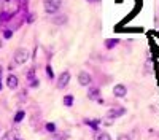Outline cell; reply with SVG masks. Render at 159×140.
<instances>
[{"label":"cell","mask_w":159,"mask_h":140,"mask_svg":"<svg viewBox=\"0 0 159 140\" xmlns=\"http://www.w3.org/2000/svg\"><path fill=\"white\" fill-rule=\"evenodd\" d=\"M27 61H29V51H27V50L19 48L14 53V62L16 64H26Z\"/></svg>","instance_id":"cell-1"},{"label":"cell","mask_w":159,"mask_h":140,"mask_svg":"<svg viewBox=\"0 0 159 140\" xmlns=\"http://www.w3.org/2000/svg\"><path fill=\"white\" fill-rule=\"evenodd\" d=\"M69 81H70V72H62L61 75H59V78H58V88L59 89H64L65 86L69 85Z\"/></svg>","instance_id":"cell-2"},{"label":"cell","mask_w":159,"mask_h":140,"mask_svg":"<svg viewBox=\"0 0 159 140\" xmlns=\"http://www.w3.org/2000/svg\"><path fill=\"white\" fill-rule=\"evenodd\" d=\"M124 113H126V108H123V107L111 108V110L107 111V118H110V119H116V118H119V116H123Z\"/></svg>","instance_id":"cell-3"},{"label":"cell","mask_w":159,"mask_h":140,"mask_svg":"<svg viewBox=\"0 0 159 140\" xmlns=\"http://www.w3.org/2000/svg\"><path fill=\"white\" fill-rule=\"evenodd\" d=\"M91 81H92V78H91V75H89L88 72H80V75H78V83H80L81 86H89Z\"/></svg>","instance_id":"cell-4"},{"label":"cell","mask_w":159,"mask_h":140,"mask_svg":"<svg viewBox=\"0 0 159 140\" xmlns=\"http://www.w3.org/2000/svg\"><path fill=\"white\" fill-rule=\"evenodd\" d=\"M45 11L46 13H50V14H54V13H58V10H59V6L56 5L54 2H51V0H45Z\"/></svg>","instance_id":"cell-5"},{"label":"cell","mask_w":159,"mask_h":140,"mask_svg":"<svg viewBox=\"0 0 159 140\" xmlns=\"http://www.w3.org/2000/svg\"><path fill=\"white\" fill-rule=\"evenodd\" d=\"M6 85H8V88H10V89H16L18 86H19V80H18L16 75L10 73V75H8V78H6Z\"/></svg>","instance_id":"cell-6"},{"label":"cell","mask_w":159,"mask_h":140,"mask_svg":"<svg viewBox=\"0 0 159 140\" xmlns=\"http://www.w3.org/2000/svg\"><path fill=\"white\" fill-rule=\"evenodd\" d=\"M113 94H115V97H124L127 94V88L124 85H116L113 88Z\"/></svg>","instance_id":"cell-7"},{"label":"cell","mask_w":159,"mask_h":140,"mask_svg":"<svg viewBox=\"0 0 159 140\" xmlns=\"http://www.w3.org/2000/svg\"><path fill=\"white\" fill-rule=\"evenodd\" d=\"M94 140H111V137H110V134H107V132H104V130H99V132H96L94 134Z\"/></svg>","instance_id":"cell-8"},{"label":"cell","mask_w":159,"mask_h":140,"mask_svg":"<svg viewBox=\"0 0 159 140\" xmlns=\"http://www.w3.org/2000/svg\"><path fill=\"white\" fill-rule=\"evenodd\" d=\"M88 96H89V99H92V100H97V99H99V89H97V88H91L89 92H88Z\"/></svg>","instance_id":"cell-9"},{"label":"cell","mask_w":159,"mask_h":140,"mask_svg":"<svg viewBox=\"0 0 159 140\" xmlns=\"http://www.w3.org/2000/svg\"><path fill=\"white\" fill-rule=\"evenodd\" d=\"M14 138H16V132H14V130H13V132L10 130V132H6L0 140H14Z\"/></svg>","instance_id":"cell-10"},{"label":"cell","mask_w":159,"mask_h":140,"mask_svg":"<svg viewBox=\"0 0 159 140\" xmlns=\"http://www.w3.org/2000/svg\"><path fill=\"white\" fill-rule=\"evenodd\" d=\"M72 104H73V97H72V96H65V97H64V105L72 107Z\"/></svg>","instance_id":"cell-11"},{"label":"cell","mask_w":159,"mask_h":140,"mask_svg":"<svg viewBox=\"0 0 159 140\" xmlns=\"http://www.w3.org/2000/svg\"><path fill=\"white\" fill-rule=\"evenodd\" d=\"M24 118V111H18L14 116V123H21V119Z\"/></svg>","instance_id":"cell-12"},{"label":"cell","mask_w":159,"mask_h":140,"mask_svg":"<svg viewBox=\"0 0 159 140\" xmlns=\"http://www.w3.org/2000/svg\"><path fill=\"white\" fill-rule=\"evenodd\" d=\"M145 69H146V73H151V69H153V62L151 61H146V65H145Z\"/></svg>","instance_id":"cell-13"},{"label":"cell","mask_w":159,"mask_h":140,"mask_svg":"<svg viewBox=\"0 0 159 140\" xmlns=\"http://www.w3.org/2000/svg\"><path fill=\"white\" fill-rule=\"evenodd\" d=\"M46 73H48V77H50V78H53V77H54V72H53V69H51V65H48V67H46Z\"/></svg>","instance_id":"cell-14"},{"label":"cell","mask_w":159,"mask_h":140,"mask_svg":"<svg viewBox=\"0 0 159 140\" xmlns=\"http://www.w3.org/2000/svg\"><path fill=\"white\" fill-rule=\"evenodd\" d=\"M118 140H130V137L127 134H119L118 135Z\"/></svg>","instance_id":"cell-15"},{"label":"cell","mask_w":159,"mask_h":140,"mask_svg":"<svg viewBox=\"0 0 159 140\" xmlns=\"http://www.w3.org/2000/svg\"><path fill=\"white\" fill-rule=\"evenodd\" d=\"M56 22H58V24H61V22H67V16H59Z\"/></svg>","instance_id":"cell-16"},{"label":"cell","mask_w":159,"mask_h":140,"mask_svg":"<svg viewBox=\"0 0 159 140\" xmlns=\"http://www.w3.org/2000/svg\"><path fill=\"white\" fill-rule=\"evenodd\" d=\"M116 43H118L116 40H115V42H113V40H108V42H107V46H108V48H113V46H115Z\"/></svg>","instance_id":"cell-17"},{"label":"cell","mask_w":159,"mask_h":140,"mask_svg":"<svg viewBox=\"0 0 159 140\" xmlns=\"http://www.w3.org/2000/svg\"><path fill=\"white\" fill-rule=\"evenodd\" d=\"M38 83H40L38 80H32V81H30V86H32V88H35V86H38Z\"/></svg>","instance_id":"cell-18"},{"label":"cell","mask_w":159,"mask_h":140,"mask_svg":"<svg viewBox=\"0 0 159 140\" xmlns=\"http://www.w3.org/2000/svg\"><path fill=\"white\" fill-rule=\"evenodd\" d=\"M46 129H48L50 132H53V130H54L56 127H54V124H46Z\"/></svg>","instance_id":"cell-19"},{"label":"cell","mask_w":159,"mask_h":140,"mask_svg":"<svg viewBox=\"0 0 159 140\" xmlns=\"http://www.w3.org/2000/svg\"><path fill=\"white\" fill-rule=\"evenodd\" d=\"M3 35H5V38H10V37H11L13 34H11V30H5V34H3Z\"/></svg>","instance_id":"cell-20"},{"label":"cell","mask_w":159,"mask_h":140,"mask_svg":"<svg viewBox=\"0 0 159 140\" xmlns=\"http://www.w3.org/2000/svg\"><path fill=\"white\" fill-rule=\"evenodd\" d=\"M51 2H54L58 6H61V3H62V0H51Z\"/></svg>","instance_id":"cell-21"},{"label":"cell","mask_w":159,"mask_h":140,"mask_svg":"<svg viewBox=\"0 0 159 140\" xmlns=\"http://www.w3.org/2000/svg\"><path fill=\"white\" fill-rule=\"evenodd\" d=\"M27 77H29V78H32V77H34V70H30L29 73H27Z\"/></svg>","instance_id":"cell-22"},{"label":"cell","mask_w":159,"mask_h":140,"mask_svg":"<svg viewBox=\"0 0 159 140\" xmlns=\"http://www.w3.org/2000/svg\"><path fill=\"white\" fill-rule=\"evenodd\" d=\"M2 72H3V69H2V67H0V77H2Z\"/></svg>","instance_id":"cell-23"},{"label":"cell","mask_w":159,"mask_h":140,"mask_svg":"<svg viewBox=\"0 0 159 140\" xmlns=\"http://www.w3.org/2000/svg\"><path fill=\"white\" fill-rule=\"evenodd\" d=\"M0 89H2V81H0Z\"/></svg>","instance_id":"cell-24"},{"label":"cell","mask_w":159,"mask_h":140,"mask_svg":"<svg viewBox=\"0 0 159 140\" xmlns=\"http://www.w3.org/2000/svg\"><path fill=\"white\" fill-rule=\"evenodd\" d=\"M14 140H22V138H18V137H16V138H14Z\"/></svg>","instance_id":"cell-25"},{"label":"cell","mask_w":159,"mask_h":140,"mask_svg":"<svg viewBox=\"0 0 159 140\" xmlns=\"http://www.w3.org/2000/svg\"><path fill=\"white\" fill-rule=\"evenodd\" d=\"M0 48H2V42H0Z\"/></svg>","instance_id":"cell-26"}]
</instances>
